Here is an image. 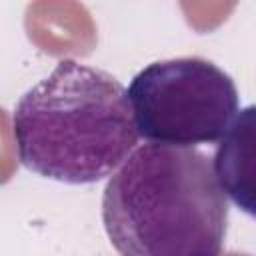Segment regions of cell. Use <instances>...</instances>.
I'll return each mask as SVG.
<instances>
[{"label": "cell", "mask_w": 256, "mask_h": 256, "mask_svg": "<svg viewBox=\"0 0 256 256\" xmlns=\"http://www.w3.org/2000/svg\"><path fill=\"white\" fill-rule=\"evenodd\" d=\"M138 134L152 144H214L238 114V88L228 72L200 56L144 66L128 86Z\"/></svg>", "instance_id": "3957f363"}, {"label": "cell", "mask_w": 256, "mask_h": 256, "mask_svg": "<svg viewBox=\"0 0 256 256\" xmlns=\"http://www.w3.org/2000/svg\"><path fill=\"white\" fill-rule=\"evenodd\" d=\"M212 162L224 194L256 220V104L238 110L216 144Z\"/></svg>", "instance_id": "277c9868"}, {"label": "cell", "mask_w": 256, "mask_h": 256, "mask_svg": "<svg viewBox=\"0 0 256 256\" xmlns=\"http://www.w3.org/2000/svg\"><path fill=\"white\" fill-rule=\"evenodd\" d=\"M18 160L30 172L94 184L118 170L140 138L128 90L102 68L62 58L12 114Z\"/></svg>", "instance_id": "7a4b0ae2"}, {"label": "cell", "mask_w": 256, "mask_h": 256, "mask_svg": "<svg viewBox=\"0 0 256 256\" xmlns=\"http://www.w3.org/2000/svg\"><path fill=\"white\" fill-rule=\"evenodd\" d=\"M102 224L120 256H220L228 202L196 148L142 144L108 178Z\"/></svg>", "instance_id": "6da1fadb"}]
</instances>
